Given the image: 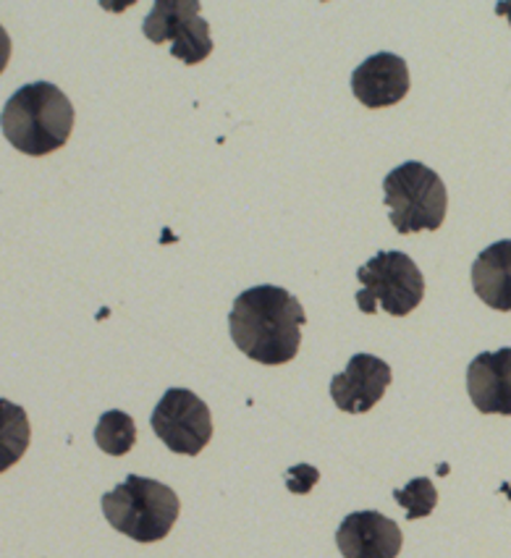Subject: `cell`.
<instances>
[{
    "instance_id": "cell-13",
    "label": "cell",
    "mask_w": 511,
    "mask_h": 558,
    "mask_svg": "<svg viewBox=\"0 0 511 558\" xmlns=\"http://www.w3.org/2000/svg\"><path fill=\"white\" fill-rule=\"evenodd\" d=\"M29 438L32 427L27 412L19 404H11L9 399H0V475L22 462L29 449Z\"/></svg>"
},
{
    "instance_id": "cell-14",
    "label": "cell",
    "mask_w": 511,
    "mask_h": 558,
    "mask_svg": "<svg viewBox=\"0 0 511 558\" xmlns=\"http://www.w3.org/2000/svg\"><path fill=\"white\" fill-rule=\"evenodd\" d=\"M95 444L108 457H124L137 444V425L126 412H119V409L106 412L95 425Z\"/></svg>"
},
{
    "instance_id": "cell-16",
    "label": "cell",
    "mask_w": 511,
    "mask_h": 558,
    "mask_svg": "<svg viewBox=\"0 0 511 558\" xmlns=\"http://www.w3.org/2000/svg\"><path fill=\"white\" fill-rule=\"evenodd\" d=\"M318 480H320V472L309 464L291 466V470L287 472V485L291 493H309Z\"/></svg>"
},
{
    "instance_id": "cell-15",
    "label": "cell",
    "mask_w": 511,
    "mask_h": 558,
    "mask_svg": "<svg viewBox=\"0 0 511 558\" xmlns=\"http://www.w3.org/2000/svg\"><path fill=\"white\" fill-rule=\"evenodd\" d=\"M393 498H397L399 506H404L406 519H423L430 517L433 509H436L438 490L428 477H417L406 488L393 490Z\"/></svg>"
},
{
    "instance_id": "cell-12",
    "label": "cell",
    "mask_w": 511,
    "mask_h": 558,
    "mask_svg": "<svg viewBox=\"0 0 511 558\" xmlns=\"http://www.w3.org/2000/svg\"><path fill=\"white\" fill-rule=\"evenodd\" d=\"M472 289L498 313H511V239L490 244L472 263Z\"/></svg>"
},
{
    "instance_id": "cell-7",
    "label": "cell",
    "mask_w": 511,
    "mask_h": 558,
    "mask_svg": "<svg viewBox=\"0 0 511 558\" xmlns=\"http://www.w3.org/2000/svg\"><path fill=\"white\" fill-rule=\"evenodd\" d=\"M153 430L173 453L197 457L212 438L210 409L186 388H168L153 412Z\"/></svg>"
},
{
    "instance_id": "cell-6",
    "label": "cell",
    "mask_w": 511,
    "mask_h": 558,
    "mask_svg": "<svg viewBox=\"0 0 511 558\" xmlns=\"http://www.w3.org/2000/svg\"><path fill=\"white\" fill-rule=\"evenodd\" d=\"M142 32L155 45L171 43V56L186 66H197L212 53L210 24L197 0H158L142 22Z\"/></svg>"
},
{
    "instance_id": "cell-17",
    "label": "cell",
    "mask_w": 511,
    "mask_h": 558,
    "mask_svg": "<svg viewBox=\"0 0 511 558\" xmlns=\"http://www.w3.org/2000/svg\"><path fill=\"white\" fill-rule=\"evenodd\" d=\"M11 61V37L9 32L3 29V24H0V74H3L5 66H9Z\"/></svg>"
},
{
    "instance_id": "cell-8",
    "label": "cell",
    "mask_w": 511,
    "mask_h": 558,
    "mask_svg": "<svg viewBox=\"0 0 511 558\" xmlns=\"http://www.w3.org/2000/svg\"><path fill=\"white\" fill-rule=\"evenodd\" d=\"M391 378V367L380 356L354 354L344 373L331 380V399L341 412L365 414L384 399Z\"/></svg>"
},
{
    "instance_id": "cell-4",
    "label": "cell",
    "mask_w": 511,
    "mask_h": 558,
    "mask_svg": "<svg viewBox=\"0 0 511 558\" xmlns=\"http://www.w3.org/2000/svg\"><path fill=\"white\" fill-rule=\"evenodd\" d=\"M384 203L399 233L438 231L449 210V194L441 177L428 166L410 160L384 179Z\"/></svg>"
},
{
    "instance_id": "cell-1",
    "label": "cell",
    "mask_w": 511,
    "mask_h": 558,
    "mask_svg": "<svg viewBox=\"0 0 511 558\" xmlns=\"http://www.w3.org/2000/svg\"><path fill=\"white\" fill-rule=\"evenodd\" d=\"M304 307L281 287H255L236 296L229 330L236 349L260 365H287L302 347Z\"/></svg>"
},
{
    "instance_id": "cell-2",
    "label": "cell",
    "mask_w": 511,
    "mask_h": 558,
    "mask_svg": "<svg viewBox=\"0 0 511 558\" xmlns=\"http://www.w3.org/2000/svg\"><path fill=\"white\" fill-rule=\"evenodd\" d=\"M0 126L11 147L32 158H42L69 142L74 132V106L56 84L32 82L5 102Z\"/></svg>"
},
{
    "instance_id": "cell-9",
    "label": "cell",
    "mask_w": 511,
    "mask_h": 558,
    "mask_svg": "<svg viewBox=\"0 0 511 558\" xmlns=\"http://www.w3.org/2000/svg\"><path fill=\"white\" fill-rule=\"evenodd\" d=\"M344 558H397L404 545L399 524L380 511H354L336 532Z\"/></svg>"
},
{
    "instance_id": "cell-5",
    "label": "cell",
    "mask_w": 511,
    "mask_h": 558,
    "mask_svg": "<svg viewBox=\"0 0 511 558\" xmlns=\"http://www.w3.org/2000/svg\"><path fill=\"white\" fill-rule=\"evenodd\" d=\"M362 291L357 307L365 315L386 310L388 315L404 317L419 307L425 296V278L417 263L404 252H378L357 270Z\"/></svg>"
},
{
    "instance_id": "cell-11",
    "label": "cell",
    "mask_w": 511,
    "mask_h": 558,
    "mask_svg": "<svg viewBox=\"0 0 511 558\" xmlns=\"http://www.w3.org/2000/svg\"><path fill=\"white\" fill-rule=\"evenodd\" d=\"M467 393L477 412L511 417V347L483 352L470 362Z\"/></svg>"
},
{
    "instance_id": "cell-3",
    "label": "cell",
    "mask_w": 511,
    "mask_h": 558,
    "mask_svg": "<svg viewBox=\"0 0 511 558\" xmlns=\"http://www.w3.org/2000/svg\"><path fill=\"white\" fill-rule=\"evenodd\" d=\"M181 511L173 488L158 480L129 475L102 496V514L115 532L137 543H158L168 537Z\"/></svg>"
},
{
    "instance_id": "cell-10",
    "label": "cell",
    "mask_w": 511,
    "mask_h": 558,
    "mask_svg": "<svg viewBox=\"0 0 511 558\" xmlns=\"http://www.w3.org/2000/svg\"><path fill=\"white\" fill-rule=\"evenodd\" d=\"M410 66L393 53H375L352 74V93L365 108L397 106L410 93Z\"/></svg>"
}]
</instances>
